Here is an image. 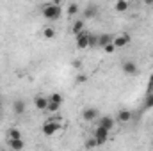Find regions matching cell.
<instances>
[{
	"label": "cell",
	"instance_id": "obj_9",
	"mask_svg": "<svg viewBox=\"0 0 153 151\" xmlns=\"http://www.w3.org/2000/svg\"><path fill=\"white\" fill-rule=\"evenodd\" d=\"M132 117H134V114L130 112L128 109H121L119 112L116 114V121H117V123H128Z\"/></svg>",
	"mask_w": 153,
	"mask_h": 151
},
{
	"label": "cell",
	"instance_id": "obj_28",
	"mask_svg": "<svg viewBox=\"0 0 153 151\" xmlns=\"http://www.w3.org/2000/svg\"><path fill=\"white\" fill-rule=\"evenodd\" d=\"M0 115H2V107H0Z\"/></svg>",
	"mask_w": 153,
	"mask_h": 151
},
{
	"label": "cell",
	"instance_id": "obj_8",
	"mask_svg": "<svg viewBox=\"0 0 153 151\" xmlns=\"http://www.w3.org/2000/svg\"><path fill=\"white\" fill-rule=\"evenodd\" d=\"M98 109H94V107H87V109H84L82 110V119L84 121H94V119H98Z\"/></svg>",
	"mask_w": 153,
	"mask_h": 151
},
{
	"label": "cell",
	"instance_id": "obj_15",
	"mask_svg": "<svg viewBox=\"0 0 153 151\" xmlns=\"http://www.w3.org/2000/svg\"><path fill=\"white\" fill-rule=\"evenodd\" d=\"M71 32L78 36L80 32H84V20H75L73 21V27H71Z\"/></svg>",
	"mask_w": 153,
	"mask_h": 151
},
{
	"label": "cell",
	"instance_id": "obj_4",
	"mask_svg": "<svg viewBox=\"0 0 153 151\" xmlns=\"http://www.w3.org/2000/svg\"><path fill=\"white\" fill-rule=\"evenodd\" d=\"M75 43H76V48L78 50H85L89 48V32H80L78 36H75Z\"/></svg>",
	"mask_w": 153,
	"mask_h": 151
},
{
	"label": "cell",
	"instance_id": "obj_17",
	"mask_svg": "<svg viewBox=\"0 0 153 151\" xmlns=\"http://www.w3.org/2000/svg\"><path fill=\"white\" fill-rule=\"evenodd\" d=\"M116 11H117V13H125V11H128V7H130V4H128V2H126V0H117V2H116Z\"/></svg>",
	"mask_w": 153,
	"mask_h": 151
},
{
	"label": "cell",
	"instance_id": "obj_22",
	"mask_svg": "<svg viewBox=\"0 0 153 151\" xmlns=\"http://www.w3.org/2000/svg\"><path fill=\"white\" fill-rule=\"evenodd\" d=\"M89 48H98V36L89 34Z\"/></svg>",
	"mask_w": 153,
	"mask_h": 151
},
{
	"label": "cell",
	"instance_id": "obj_1",
	"mask_svg": "<svg viewBox=\"0 0 153 151\" xmlns=\"http://www.w3.org/2000/svg\"><path fill=\"white\" fill-rule=\"evenodd\" d=\"M61 14H62V7H61L59 2H52V4H46V5L43 7V16H45L46 20H50V21L59 20Z\"/></svg>",
	"mask_w": 153,
	"mask_h": 151
},
{
	"label": "cell",
	"instance_id": "obj_6",
	"mask_svg": "<svg viewBox=\"0 0 153 151\" xmlns=\"http://www.w3.org/2000/svg\"><path fill=\"white\" fill-rule=\"evenodd\" d=\"M98 126L103 128V130H107V132H111V130H114V126H116V119L111 117V115H103V117H100Z\"/></svg>",
	"mask_w": 153,
	"mask_h": 151
},
{
	"label": "cell",
	"instance_id": "obj_14",
	"mask_svg": "<svg viewBox=\"0 0 153 151\" xmlns=\"http://www.w3.org/2000/svg\"><path fill=\"white\" fill-rule=\"evenodd\" d=\"M112 38H114V36H111V34H102V36H98V46H100V48H105L107 44L112 43Z\"/></svg>",
	"mask_w": 153,
	"mask_h": 151
},
{
	"label": "cell",
	"instance_id": "obj_3",
	"mask_svg": "<svg viewBox=\"0 0 153 151\" xmlns=\"http://www.w3.org/2000/svg\"><path fill=\"white\" fill-rule=\"evenodd\" d=\"M93 137H94L96 144H98V146H102V144H105V142L109 141V132H107V130H103V128H100V126H96V130H94Z\"/></svg>",
	"mask_w": 153,
	"mask_h": 151
},
{
	"label": "cell",
	"instance_id": "obj_26",
	"mask_svg": "<svg viewBox=\"0 0 153 151\" xmlns=\"http://www.w3.org/2000/svg\"><path fill=\"white\" fill-rule=\"evenodd\" d=\"M87 80V76L85 75H76V84H84Z\"/></svg>",
	"mask_w": 153,
	"mask_h": 151
},
{
	"label": "cell",
	"instance_id": "obj_24",
	"mask_svg": "<svg viewBox=\"0 0 153 151\" xmlns=\"http://www.w3.org/2000/svg\"><path fill=\"white\" fill-rule=\"evenodd\" d=\"M98 144H96V141H94V137H91V139H87L85 141V148L87 150H91V148H96Z\"/></svg>",
	"mask_w": 153,
	"mask_h": 151
},
{
	"label": "cell",
	"instance_id": "obj_20",
	"mask_svg": "<svg viewBox=\"0 0 153 151\" xmlns=\"http://www.w3.org/2000/svg\"><path fill=\"white\" fill-rule=\"evenodd\" d=\"M7 139H22V132L18 128H11L7 133Z\"/></svg>",
	"mask_w": 153,
	"mask_h": 151
},
{
	"label": "cell",
	"instance_id": "obj_11",
	"mask_svg": "<svg viewBox=\"0 0 153 151\" xmlns=\"http://www.w3.org/2000/svg\"><path fill=\"white\" fill-rule=\"evenodd\" d=\"M34 105L38 110H46L48 107V96H36L34 98Z\"/></svg>",
	"mask_w": 153,
	"mask_h": 151
},
{
	"label": "cell",
	"instance_id": "obj_19",
	"mask_svg": "<svg viewBox=\"0 0 153 151\" xmlns=\"http://www.w3.org/2000/svg\"><path fill=\"white\" fill-rule=\"evenodd\" d=\"M62 109V105H59V103H52V101H48V107H46V112L50 114H57L59 110Z\"/></svg>",
	"mask_w": 153,
	"mask_h": 151
},
{
	"label": "cell",
	"instance_id": "obj_27",
	"mask_svg": "<svg viewBox=\"0 0 153 151\" xmlns=\"http://www.w3.org/2000/svg\"><path fill=\"white\" fill-rule=\"evenodd\" d=\"M0 105H2V94H0Z\"/></svg>",
	"mask_w": 153,
	"mask_h": 151
},
{
	"label": "cell",
	"instance_id": "obj_10",
	"mask_svg": "<svg viewBox=\"0 0 153 151\" xmlns=\"http://www.w3.org/2000/svg\"><path fill=\"white\" fill-rule=\"evenodd\" d=\"M7 146L13 151H22L23 146H25V142H23L22 139H7Z\"/></svg>",
	"mask_w": 153,
	"mask_h": 151
},
{
	"label": "cell",
	"instance_id": "obj_13",
	"mask_svg": "<svg viewBox=\"0 0 153 151\" xmlns=\"http://www.w3.org/2000/svg\"><path fill=\"white\" fill-rule=\"evenodd\" d=\"M25 109H27V105H25V101H23V100H14V103H13V110H14L16 115L25 114Z\"/></svg>",
	"mask_w": 153,
	"mask_h": 151
},
{
	"label": "cell",
	"instance_id": "obj_12",
	"mask_svg": "<svg viewBox=\"0 0 153 151\" xmlns=\"http://www.w3.org/2000/svg\"><path fill=\"white\" fill-rule=\"evenodd\" d=\"M98 14V7L96 4H87L85 9H84V18H94Z\"/></svg>",
	"mask_w": 153,
	"mask_h": 151
},
{
	"label": "cell",
	"instance_id": "obj_16",
	"mask_svg": "<svg viewBox=\"0 0 153 151\" xmlns=\"http://www.w3.org/2000/svg\"><path fill=\"white\" fill-rule=\"evenodd\" d=\"M48 101H52V103H59V105H62V103H64V96H62L61 93H52V94L48 96Z\"/></svg>",
	"mask_w": 153,
	"mask_h": 151
},
{
	"label": "cell",
	"instance_id": "obj_18",
	"mask_svg": "<svg viewBox=\"0 0 153 151\" xmlns=\"http://www.w3.org/2000/svg\"><path fill=\"white\" fill-rule=\"evenodd\" d=\"M143 109H144V110H150V109H153V93H150V94H146Z\"/></svg>",
	"mask_w": 153,
	"mask_h": 151
},
{
	"label": "cell",
	"instance_id": "obj_23",
	"mask_svg": "<svg viewBox=\"0 0 153 151\" xmlns=\"http://www.w3.org/2000/svg\"><path fill=\"white\" fill-rule=\"evenodd\" d=\"M78 11H80V7H78V4H75V2L68 5V14H70V16H73V14H76Z\"/></svg>",
	"mask_w": 153,
	"mask_h": 151
},
{
	"label": "cell",
	"instance_id": "obj_5",
	"mask_svg": "<svg viewBox=\"0 0 153 151\" xmlns=\"http://www.w3.org/2000/svg\"><path fill=\"white\" fill-rule=\"evenodd\" d=\"M121 71H123L125 75H137V73H139V66H137L134 61H125V62L121 64Z\"/></svg>",
	"mask_w": 153,
	"mask_h": 151
},
{
	"label": "cell",
	"instance_id": "obj_7",
	"mask_svg": "<svg viewBox=\"0 0 153 151\" xmlns=\"http://www.w3.org/2000/svg\"><path fill=\"white\" fill-rule=\"evenodd\" d=\"M128 43H130V36L128 34H119V36L112 38L114 48H125V46H128Z\"/></svg>",
	"mask_w": 153,
	"mask_h": 151
},
{
	"label": "cell",
	"instance_id": "obj_21",
	"mask_svg": "<svg viewBox=\"0 0 153 151\" xmlns=\"http://www.w3.org/2000/svg\"><path fill=\"white\" fill-rule=\"evenodd\" d=\"M43 36H45L46 39H53L55 38V30H53L52 27H46V29L43 30Z\"/></svg>",
	"mask_w": 153,
	"mask_h": 151
},
{
	"label": "cell",
	"instance_id": "obj_29",
	"mask_svg": "<svg viewBox=\"0 0 153 151\" xmlns=\"http://www.w3.org/2000/svg\"><path fill=\"white\" fill-rule=\"evenodd\" d=\"M152 142H153V141H152Z\"/></svg>",
	"mask_w": 153,
	"mask_h": 151
},
{
	"label": "cell",
	"instance_id": "obj_2",
	"mask_svg": "<svg viewBox=\"0 0 153 151\" xmlns=\"http://www.w3.org/2000/svg\"><path fill=\"white\" fill-rule=\"evenodd\" d=\"M61 128H62V124H61L59 121H55V119H48V121L43 124V133H45L46 137H52V135H55Z\"/></svg>",
	"mask_w": 153,
	"mask_h": 151
},
{
	"label": "cell",
	"instance_id": "obj_25",
	"mask_svg": "<svg viewBox=\"0 0 153 151\" xmlns=\"http://www.w3.org/2000/svg\"><path fill=\"white\" fill-rule=\"evenodd\" d=\"M103 50H105V53H114V44H112V43H111V44H107V46H105V48H103Z\"/></svg>",
	"mask_w": 153,
	"mask_h": 151
}]
</instances>
